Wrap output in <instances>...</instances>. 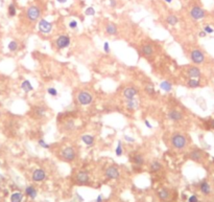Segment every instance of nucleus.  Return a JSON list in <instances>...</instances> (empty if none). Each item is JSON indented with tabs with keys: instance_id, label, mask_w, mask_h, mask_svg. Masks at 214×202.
Returning a JSON list of instances; mask_svg holds the SVG:
<instances>
[{
	"instance_id": "obj_1",
	"label": "nucleus",
	"mask_w": 214,
	"mask_h": 202,
	"mask_svg": "<svg viewBox=\"0 0 214 202\" xmlns=\"http://www.w3.org/2000/svg\"><path fill=\"white\" fill-rule=\"evenodd\" d=\"M170 143L176 150H184L188 146V139L184 134L175 133L171 135Z\"/></svg>"
},
{
	"instance_id": "obj_2",
	"label": "nucleus",
	"mask_w": 214,
	"mask_h": 202,
	"mask_svg": "<svg viewBox=\"0 0 214 202\" xmlns=\"http://www.w3.org/2000/svg\"><path fill=\"white\" fill-rule=\"evenodd\" d=\"M190 59L192 63H194L195 65H201L205 62L206 58H205L204 51L195 48V49H192L190 51Z\"/></svg>"
},
{
	"instance_id": "obj_3",
	"label": "nucleus",
	"mask_w": 214,
	"mask_h": 202,
	"mask_svg": "<svg viewBox=\"0 0 214 202\" xmlns=\"http://www.w3.org/2000/svg\"><path fill=\"white\" fill-rule=\"evenodd\" d=\"M41 16V10L37 5H30L26 10V18L30 22H36Z\"/></svg>"
},
{
	"instance_id": "obj_4",
	"label": "nucleus",
	"mask_w": 214,
	"mask_h": 202,
	"mask_svg": "<svg viewBox=\"0 0 214 202\" xmlns=\"http://www.w3.org/2000/svg\"><path fill=\"white\" fill-rule=\"evenodd\" d=\"M189 15L193 20L198 21V20L204 19L206 17V11L204 8H202L198 5H194V7H191V10L189 12Z\"/></svg>"
},
{
	"instance_id": "obj_5",
	"label": "nucleus",
	"mask_w": 214,
	"mask_h": 202,
	"mask_svg": "<svg viewBox=\"0 0 214 202\" xmlns=\"http://www.w3.org/2000/svg\"><path fill=\"white\" fill-rule=\"evenodd\" d=\"M61 156L65 161L71 162L76 158V151L74 150L72 147H66L62 150L61 152Z\"/></svg>"
},
{
	"instance_id": "obj_6",
	"label": "nucleus",
	"mask_w": 214,
	"mask_h": 202,
	"mask_svg": "<svg viewBox=\"0 0 214 202\" xmlns=\"http://www.w3.org/2000/svg\"><path fill=\"white\" fill-rule=\"evenodd\" d=\"M78 102L79 105H82V106L90 105L93 102V96L88 91H85V90L81 91L78 94Z\"/></svg>"
},
{
	"instance_id": "obj_7",
	"label": "nucleus",
	"mask_w": 214,
	"mask_h": 202,
	"mask_svg": "<svg viewBox=\"0 0 214 202\" xmlns=\"http://www.w3.org/2000/svg\"><path fill=\"white\" fill-rule=\"evenodd\" d=\"M71 39L68 35H61L58 37V39L56 40V46L58 49H64L67 48L70 45Z\"/></svg>"
},
{
	"instance_id": "obj_8",
	"label": "nucleus",
	"mask_w": 214,
	"mask_h": 202,
	"mask_svg": "<svg viewBox=\"0 0 214 202\" xmlns=\"http://www.w3.org/2000/svg\"><path fill=\"white\" fill-rule=\"evenodd\" d=\"M38 28L42 34H45V35L50 34L51 31H52V23L47 21L46 19H41L39 20Z\"/></svg>"
},
{
	"instance_id": "obj_9",
	"label": "nucleus",
	"mask_w": 214,
	"mask_h": 202,
	"mask_svg": "<svg viewBox=\"0 0 214 202\" xmlns=\"http://www.w3.org/2000/svg\"><path fill=\"white\" fill-rule=\"evenodd\" d=\"M105 177L109 178V179H118L119 176H120V172H119L117 167L110 166L109 168L105 170Z\"/></svg>"
},
{
	"instance_id": "obj_10",
	"label": "nucleus",
	"mask_w": 214,
	"mask_h": 202,
	"mask_svg": "<svg viewBox=\"0 0 214 202\" xmlns=\"http://www.w3.org/2000/svg\"><path fill=\"white\" fill-rule=\"evenodd\" d=\"M205 154H206V153L203 151V150H201V149H194V150H192V151L190 152L189 157H190L191 160L195 161V162H201V161L204 159Z\"/></svg>"
},
{
	"instance_id": "obj_11",
	"label": "nucleus",
	"mask_w": 214,
	"mask_h": 202,
	"mask_svg": "<svg viewBox=\"0 0 214 202\" xmlns=\"http://www.w3.org/2000/svg\"><path fill=\"white\" fill-rule=\"evenodd\" d=\"M31 179L35 181V182H41V181L46 179V173H45L43 169H37L33 171Z\"/></svg>"
},
{
	"instance_id": "obj_12",
	"label": "nucleus",
	"mask_w": 214,
	"mask_h": 202,
	"mask_svg": "<svg viewBox=\"0 0 214 202\" xmlns=\"http://www.w3.org/2000/svg\"><path fill=\"white\" fill-rule=\"evenodd\" d=\"M168 118L171 120V122L178 123L180 120H182L184 118V115L181 111L179 110H170L168 112Z\"/></svg>"
},
{
	"instance_id": "obj_13",
	"label": "nucleus",
	"mask_w": 214,
	"mask_h": 202,
	"mask_svg": "<svg viewBox=\"0 0 214 202\" xmlns=\"http://www.w3.org/2000/svg\"><path fill=\"white\" fill-rule=\"evenodd\" d=\"M187 76L190 78V79H196V78H199L202 76L201 69L196 66H190V67L187 68Z\"/></svg>"
},
{
	"instance_id": "obj_14",
	"label": "nucleus",
	"mask_w": 214,
	"mask_h": 202,
	"mask_svg": "<svg viewBox=\"0 0 214 202\" xmlns=\"http://www.w3.org/2000/svg\"><path fill=\"white\" fill-rule=\"evenodd\" d=\"M138 93V90L135 87H127L123 90V96L125 100H134Z\"/></svg>"
},
{
	"instance_id": "obj_15",
	"label": "nucleus",
	"mask_w": 214,
	"mask_h": 202,
	"mask_svg": "<svg viewBox=\"0 0 214 202\" xmlns=\"http://www.w3.org/2000/svg\"><path fill=\"white\" fill-rule=\"evenodd\" d=\"M75 178H76V181H78V183L86 184V183H88V181H89V174H88V172H86V171H81L76 174Z\"/></svg>"
},
{
	"instance_id": "obj_16",
	"label": "nucleus",
	"mask_w": 214,
	"mask_h": 202,
	"mask_svg": "<svg viewBox=\"0 0 214 202\" xmlns=\"http://www.w3.org/2000/svg\"><path fill=\"white\" fill-rule=\"evenodd\" d=\"M141 51L144 57H152L155 54V48L152 44H143L141 47Z\"/></svg>"
},
{
	"instance_id": "obj_17",
	"label": "nucleus",
	"mask_w": 214,
	"mask_h": 202,
	"mask_svg": "<svg viewBox=\"0 0 214 202\" xmlns=\"http://www.w3.org/2000/svg\"><path fill=\"white\" fill-rule=\"evenodd\" d=\"M25 195L28 196L30 199H36L37 195H38V192H37L36 187L33 186H28L26 189H25Z\"/></svg>"
},
{
	"instance_id": "obj_18",
	"label": "nucleus",
	"mask_w": 214,
	"mask_h": 202,
	"mask_svg": "<svg viewBox=\"0 0 214 202\" xmlns=\"http://www.w3.org/2000/svg\"><path fill=\"white\" fill-rule=\"evenodd\" d=\"M199 190L204 195H209L211 193V186L209 184L208 181H203V182L199 184Z\"/></svg>"
},
{
	"instance_id": "obj_19",
	"label": "nucleus",
	"mask_w": 214,
	"mask_h": 202,
	"mask_svg": "<svg viewBox=\"0 0 214 202\" xmlns=\"http://www.w3.org/2000/svg\"><path fill=\"white\" fill-rule=\"evenodd\" d=\"M132 161H133L134 164H136V166L141 167L142 164H144L145 159H144L143 155H141V154H135L133 156V158H132Z\"/></svg>"
},
{
	"instance_id": "obj_20",
	"label": "nucleus",
	"mask_w": 214,
	"mask_h": 202,
	"mask_svg": "<svg viewBox=\"0 0 214 202\" xmlns=\"http://www.w3.org/2000/svg\"><path fill=\"white\" fill-rule=\"evenodd\" d=\"M82 141L84 143H86L88 147H91L93 146L94 143V136L93 135H90V134H85V135H82Z\"/></svg>"
},
{
	"instance_id": "obj_21",
	"label": "nucleus",
	"mask_w": 214,
	"mask_h": 202,
	"mask_svg": "<svg viewBox=\"0 0 214 202\" xmlns=\"http://www.w3.org/2000/svg\"><path fill=\"white\" fill-rule=\"evenodd\" d=\"M105 31H107L108 35H111V36H114L118 33V30H117V26L114 23H108L107 26H105Z\"/></svg>"
},
{
	"instance_id": "obj_22",
	"label": "nucleus",
	"mask_w": 214,
	"mask_h": 202,
	"mask_svg": "<svg viewBox=\"0 0 214 202\" xmlns=\"http://www.w3.org/2000/svg\"><path fill=\"white\" fill-rule=\"evenodd\" d=\"M21 89L25 92V93H28V92L33 90V85H31V83L29 82V81L24 80L21 84Z\"/></svg>"
},
{
	"instance_id": "obj_23",
	"label": "nucleus",
	"mask_w": 214,
	"mask_h": 202,
	"mask_svg": "<svg viewBox=\"0 0 214 202\" xmlns=\"http://www.w3.org/2000/svg\"><path fill=\"white\" fill-rule=\"evenodd\" d=\"M165 21H166L167 24H169L170 26H175V25H176L179 23V18L176 15H172V14H171V15H168L166 17Z\"/></svg>"
},
{
	"instance_id": "obj_24",
	"label": "nucleus",
	"mask_w": 214,
	"mask_h": 202,
	"mask_svg": "<svg viewBox=\"0 0 214 202\" xmlns=\"http://www.w3.org/2000/svg\"><path fill=\"white\" fill-rule=\"evenodd\" d=\"M160 88L165 92H170L172 90V84L169 81H163V82L160 83Z\"/></svg>"
},
{
	"instance_id": "obj_25",
	"label": "nucleus",
	"mask_w": 214,
	"mask_h": 202,
	"mask_svg": "<svg viewBox=\"0 0 214 202\" xmlns=\"http://www.w3.org/2000/svg\"><path fill=\"white\" fill-rule=\"evenodd\" d=\"M201 82L198 80V79H189L187 81V87L189 88H198L201 87Z\"/></svg>"
},
{
	"instance_id": "obj_26",
	"label": "nucleus",
	"mask_w": 214,
	"mask_h": 202,
	"mask_svg": "<svg viewBox=\"0 0 214 202\" xmlns=\"http://www.w3.org/2000/svg\"><path fill=\"white\" fill-rule=\"evenodd\" d=\"M23 194L20 192H15L11 195V202H22Z\"/></svg>"
},
{
	"instance_id": "obj_27",
	"label": "nucleus",
	"mask_w": 214,
	"mask_h": 202,
	"mask_svg": "<svg viewBox=\"0 0 214 202\" xmlns=\"http://www.w3.org/2000/svg\"><path fill=\"white\" fill-rule=\"evenodd\" d=\"M161 169H162V164L159 160H154L153 162L150 163V171L153 173L159 172Z\"/></svg>"
},
{
	"instance_id": "obj_28",
	"label": "nucleus",
	"mask_w": 214,
	"mask_h": 202,
	"mask_svg": "<svg viewBox=\"0 0 214 202\" xmlns=\"http://www.w3.org/2000/svg\"><path fill=\"white\" fill-rule=\"evenodd\" d=\"M158 196L159 198L161 199V200H167V199H169L170 197V194H169V191L166 189H162L160 190L158 192Z\"/></svg>"
},
{
	"instance_id": "obj_29",
	"label": "nucleus",
	"mask_w": 214,
	"mask_h": 202,
	"mask_svg": "<svg viewBox=\"0 0 214 202\" xmlns=\"http://www.w3.org/2000/svg\"><path fill=\"white\" fill-rule=\"evenodd\" d=\"M35 114L37 115V117L41 118L43 116H45V114H46V109L44 108V107H36L35 108Z\"/></svg>"
},
{
	"instance_id": "obj_30",
	"label": "nucleus",
	"mask_w": 214,
	"mask_h": 202,
	"mask_svg": "<svg viewBox=\"0 0 214 202\" xmlns=\"http://www.w3.org/2000/svg\"><path fill=\"white\" fill-rule=\"evenodd\" d=\"M125 106H127V108L128 109V110H134V109H136V107L138 106V102H137L135 99H134V100H127Z\"/></svg>"
},
{
	"instance_id": "obj_31",
	"label": "nucleus",
	"mask_w": 214,
	"mask_h": 202,
	"mask_svg": "<svg viewBox=\"0 0 214 202\" xmlns=\"http://www.w3.org/2000/svg\"><path fill=\"white\" fill-rule=\"evenodd\" d=\"M7 13H8V16L10 17H15L16 14H17V8L15 7V4L14 3H11L8 5V8H7Z\"/></svg>"
},
{
	"instance_id": "obj_32",
	"label": "nucleus",
	"mask_w": 214,
	"mask_h": 202,
	"mask_svg": "<svg viewBox=\"0 0 214 202\" xmlns=\"http://www.w3.org/2000/svg\"><path fill=\"white\" fill-rule=\"evenodd\" d=\"M18 47H19L18 42H16V41H11L7 45V48L10 51H16L18 49Z\"/></svg>"
},
{
	"instance_id": "obj_33",
	"label": "nucleus",
	"mask_w": 214,
	"mask_h": 202,
	"mask_svg": "<svg viewBox=\"0 0 214 202\" xmlns=\"http://www.w3.org/2000/svg\"><path fill=\"white\" fill-rule=\"evenodd\" d=\"M145 92L148 94V96H154L155 94V87H154V85L152 84H147L145 86Z\"/></svg>"
},
{
	"instance_id": "obj_34",
	"label": "nucleus",
	"mask_w": 214,
	"mask_h": 202,
	"mask_svg": "<svg viewBox=\"0 0 214 202\" xmlns=\"http://www.w3.org/2000/svg\"><path fill=\"white\" fill-rule=\"evenodd\" d=\"M122 153H123V150H122L121 141L119 140V141H118V146H117V147H116V149H115V154H116V156L120 157L121 155H122Z\"/></svg>"
},
{
	"instance_id": "obj_35",
	"label": "nucleus",
	"mask_w": 214,
	"mask_h": 202,
	"mask_svg": "<svg viewBox=\"0 0 214 202\" xmlns=\"http://www.w3.org/2000/svg\"><path fill=\"white\" fill-rule=\"evenodd\" d=\"M85 15L86 16H94V15H95V10H94V7H89L86 8Z\"/></svg>"
},
{
	"instance_id": "obj_36",
	"label": "nucleus",
	"mask_w": 214,
	"mask_h": 202,
	"mask_svg": "<svg viewBox=\"0 0 214 202\" xmlns=\"http://www.w3.org/2000/svg\"><path fill=\"white\" fill-rule=\"evenodd\" d=\"M47 93L51 96H58V90L55 87H48L47 88Z\"/></svg>"
},
{
	"instance_id": "obj_37",
	"label": "nucleus",
	"mask_w": 214,
	"mask_h": 202,
	"mask_svg": "<svg viewBox=\"0 0 214 202\" xmlns=\"http://www.w3.org/2000/svg\"><path fill=\"white\" fill-rule=\"evenodd\" d=\"M74 123L72 120H68V122L65 124V130H67V131H71V130L74 129Z\"/></svg>"
},
{
	"instance_id": "obj_38",
	"label": "nucleus",
	"mask_w": 214,
	"mask_h": 202,
	"mask_svg": "<svg viewBox=\"0 0 214 202\" xmlns=\"http://www.w3.org/2000/svg\"><path fill=\"white\" fill-rule=\"evenodd\" d=\"M206 33L207 35H211L214 33V28L212 26H210V25H205L204 26V30H203Z\"/></svg>"
},
{
	"instance_id": "obj_39",
	"label": "nucleus",
	"mask_w": 214,
	"mask_h": 202,
	"mask_svg": "<svg viewBox=\"0 0 214 202\" xmlns=\"http://www.w3.org/2000/svg\"><path fill=\"white\" fill-rule=\"evenodd\" d=\"M38 143H39V146H41L42 148H44V149H49V148H50V146L48 145V143H45V140L43 139V138H41V139H39Z\"/></svg>"
},
{
	"instance_id": "obj_40",
	"label": "nucleus",
	"mask_w": 214,
	"mask_h": 202,
	"mask_svg": "<svg viewBox=\"0 0 214 202\" xmlns=\"http://www.w3.org/2000/svg\"><path fill=\"white\" fill-rule=\"evenodd\" d=\"M68 25H69V28H71V30H75V28H78V21L76 20H71Z\"/></svg>"
},
{
	"instance_id": "obj_41",
	"label": "nucleus",
	"mask_w": 214,
	"mask_h": 202,
	"mask_svg": "<svg viewBox=\"0 0 214 202\" xmlns=\"http://www.w3.org/2000/svg\"><path fill=\"white\" fill-rule=\"evenodd\" d=\"M104 51L105 54H110V51H111V49H110V44L108 42H105L104 43Z\"/></svg>"
},
{
	"instance_id": "obj_42",
	"label": "nucleus",
	"mask_w": 214,
	"mask_h": 202,
	"mask_svg": "<svg viewBox=\"0 0 214 202\" xmlns=\"http://www.w3.org/2000/svg\"><path fill=\"white\" fill-rule=\"evenodd\" d=\"M188 202H198V198L196 195H192L188 198Z\"/></svg>"
},
{
	"instance_id": "obj_43",
	"label": "nucleus",
	"mask_w": 214,
	"mask_h": 202,
	"mask_svg": "<svg viewBox=\"0 0 214 202\" xmlns=\"http://www.w3.org/2000/svg\"><path fill=\"white\" fill-rule=\"evenodd\" d=\"M124 139L127 141H128V143H134V141H135V139H134L133 137L128 136V135H124Z\"/></svg>"
},
{
	"instance_id": "obj_44",
	"label": "nucleus",
	"mask_w": 214,
	"mask_h": 202,
	"mask_svg": "<svg viewBox=\"0 0 214 202\" xmlns=\"http://www.w3.org/2000/svg\"><path fill=\"white\" fill-rule=\"evenodd\" d=\"M109 3L111 7H117V1L116 0H109Z\"/></svg>"
},
{
	"instance_id": "obj_45",
	"label": "nucleus",
	"mask_w": 214,
	"mask_h": 202,
	"mask_svg": "<svg viewBox=\"0 0 214 202\" xmlns=\"http://www.w3.org/2000/svg\"><path fill=\"white\" fill-rule=\"evenodd\" d=\"M144 124H145V126L147 127L148 129H153V126L150 125L149 123H148V120H144Z\"/></svg>"
},
{
	"instance_id": "obj_46",
	"label": "nucleus",
	"mask_w": 214,
	"mask_h": 202,
	"mask_svg": "<svg viewBox=\"0 0 214 202\" xmlns=\"http://www.w3.org/2000/svg\"><path fill=\"white\" fill-rule=\"evenodd\" d=\"M198 36H199V37H202V38H204V37H206V36H207V34H206V33H205V31H201V33H199V34H198Z\"/></svg>"
},
{
	"instance_id": "obj_47",
	"label": "nucleus",
	"mask_w": 214,
	"mask_h": 202,
	"mask_svg": "<svg viewBox=\"0 0 214 202\" xmlns=\"http://www.w3.org/2000/svg\"><path fill=\"white\" fill-rule=\"evenodd\" d=\"M96 202H102V196L101 195H99L97 199H96Z\"/></svg>"
},
{
	"instance_id": "obj_48",
	"label": "nucleus",
	"mask_w": 214,
	"mask_h": 202,
	"mask_svg": "<svg viewBox=\"0 0 214 202\" xmlns=\"http://www.w3.org/2000/svg\"><path fill=\"white\" fill-rule=\"evenodd\" d=\"M56 1L59 2V3H61V4H63V3H66V2L68 1V0H56Z\"/></svg>"
},
{
	"instance_id": "obj_49",
	"label": "nucleus",
	"mask_w": 214,
	"mask_h": 202,
	"mask_svg": "<svg viewBox=\"0 0 214 202\" xmlns=\"http://www.w3.org/2000/svg\"><path fill=\"white\" fill-rule=\"evenodd\" d=\"M211 127H212V129L214 130V120H212V122H211Z\"/></svg>"
},
{
	"instance_id": "obj_50",
	"label": "nucleus",
	"mask_w": 214,
	"mask_h": 202,
	"mask_svg": "<svg viewBox=\"0 0 214 202\" xmlns=\"http://www.w3.org/2000/svg\"><path fill=\"white\" fill-rule=\"evenodd\" d=\"M165 2H167V3H171L172 2V0H164Z\"/></svg>"
},
{
	"instance_id": "obj_51",
	"label": "nucleus",
	"mask_w": 214,
	"mask_h": 202,
	"mask_svg": "<svg viewBox=\"0 0 214 202\" xmlns=\"http://www.w3.org/2000/svg\"><path fill=\"white\" fill-rule=\"evenodd\" d=\"M0 115H1V113H0Z\"/></svg>"
}]
</instances>
